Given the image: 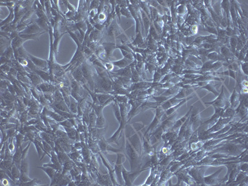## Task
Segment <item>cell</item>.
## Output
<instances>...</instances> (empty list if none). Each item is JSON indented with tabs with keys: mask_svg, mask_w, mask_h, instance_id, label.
Wrapping results in <instances>:
<instances>
[{
	"mask_svg": "<svg viewBox=\"0 0 248 186\" xmlns=\"http://www.w3.org/2000/svg\"><path fill=\"white\" fill-rule=\"evenodd\" d=\"M28 59H29L31 61L36 67L41 70H45L47 69L48 67V63L45 60H42L39 58L37 57H36L32 55L28 54Z\"/></svg>",
	"mask_w": 248,
	"mask_h": 186,
	"instance_id": "obj_3",
	"label": "cell"
},
{
	"mask_svg": "<svg viewBox=\"0 0 248 186\" xmlns=\"http://www.w3.org/2000/svg\"><path fill=\"white\" fill-rule=\"evenodd\" d=\"M27 119V112H24L23 113H22L21 117V121L22 122H25V120Z\"/></svg>",
	"mask_w": 248,
	"mask_h": 186,
	"instance_id": "obj_40",
	"label": "cell"
},
{
	"mask_svg": "<svg viewBox=\"0 0 248 186\" xmlns=\"http://www.w3.org/2000/svg\"><path fill=\"white\" fill-rule=\"evenodd\" d=\"M129 60H127L126 58H124L122 60H120V61L118 62H114V64H115V65L119 66L120 68H124L127 65V64L129 63Z\"/></svg>",
	"mask_w": 248,
	"mask_h": 186,
	"instance_id": "obj_27",
	"label": "cell"
},
{
	"mask_svg": "<svg viewBox=\"0 0 248 186\" xmlns=\"http://www.w3.org/2000/svg\"><path fill=\"white\" fill-rule=\"evenodd\" d=\"M30 143H31V142H30L29 143L28 145V146H27L24 150H22V159H26V156H27V155H28V151H29V147H30ZM22 159H21V160H22Z\"/></svg>",
	"mask_w": 248,
	"mask_h": 186,
	"instance_id": "obj_34",
	"label": "cell"
},
{
	"mask_svg": "<svg viewBox=\"0 0 248 186\" xmlns=\"http://www.w3.org/2000/svg\"><path fill=\"white\" fill-rule=\"evenodd\" d=\"M97 118V114L93 109V111L89 113V123L90 128H93L96 125Z\"/></svg>",
	"mask_w": 248,
	"mask_h": 186,
	"instance_id": "obj_16",
	"label": "cell"
},
{
	"mask_svg": "<svg viewBox=\"0 0 248 186\" xmlns=\"http://www.w3.org/2000/svg\"><path fill=\"white\" fill-rule=\"evenodd\" d=\"M13 48H12V47H8L6 50L4 52V54H2V56H5L6 58L7 59H10L11 57H12L13 54Z\"/></svg>",
	"mask_w": 248,
	"mask_h": 186,
	"instance_id": "obj_25",
	"label": "cell"
},
{
	"mask_svg": "<svg viewBox=\"0 0 248 186\" xmlns=\"http://www.w3.org/2000/svg\"><path fill=\"white\" fill-rule=\"evenodd\" d=\"M72 77H73L76 81L80 83L81 84H83L84 86L86 85L87 81L83 77L81 66H78L77 68H76L73 72V73H72Z\"/></svg>",
	"mask_w": 248,
	"mask_h": 186,
	"instance_id": "obj_6",
	"label": "cell"
},
{
	"mask_svg": "<svg viewBox=\"0 0 248 186\" xmlns=\"http://www.w3.org/2000/svg\"><path fill=\"white\" fill-rule=\"evenodd\" d=\"M41 31V28L37 25V23H31L22 32H20V35H29L39 33Z\"/></svg>",
	"mask_w": 248,
	"mask_h": 186,
	"instance_id": "obj_4",
	"label": "cell"
},
{
	"mask_svg": "<svg viewBox=\"0 0 248 186\" xmlns=\"http://www.w3.org/2000/svg\"><path fill=\"white\" fill-rule=\"evenodd\" d=\"M37 25L39 26V27L41 29H46L47 31H48V24H47V21H45L43 19L41 18H39L36 21Z\"/></svg>",
	"mask_w": 248,
	"mask_h": 186,
	"instance_id": "obj_23",
	"label": "cell"
},
{
	"mask_svg": "<svg viewBox=\"0 0 248 186\" xmlns=\"http://www.w3.org/2000/svg\"><path fill=\"white\" fill-rule=\"evenodd\" d=\"M26 76H28L30 79V81L35 86H38L39 85L42 83V79L39 75L34 73V72H30V73H27Z\"/></svg>",
	"mask_w": 248,
	"mask_h": 186,
	"instance_id": "obj_7",
	"label": "cell"
},
{
	"mask_svg": "<svg viewBox=\"0 0 248 186\" xmlns=\"http://www.w3.org/2000/svg\"><path fill=\"white\" fill-rule=\"evenodd\" d=\"M17 60L18 61V62L19 63V64H21V65L24 66H28V64H29L28 59L19 57Z\"/></svg>",
	"mask_w": 248,
	"mask_h": 186,
	"instance_id": "obj_32",
	"label": "cell"
},
{
	"mask_svg": "<svg viewBox=\"0 0 248 186\" xmlns=\"http://www.w3.org/2000/svg\"><path fill=\"white\" fill-rule=\"evenodd\" d=\"M55 135L56 136H58V137H59V138L68 136L66 132H64L62 130H59V129H58V130L55 131Z\"/></svg>",
	"mask_w": 248,
	"mask_h": 186,
	"instance_id": "obj_35",
	"label": "cell"
},
{
	"mask_svg": "<svg viewBox=\"0 0 248 186\" xmlns=\"http://www.w3.org/2000/svg\"><path fill=\"white\" fill-rule=\"evenodd\" d=\"M54 150L55 151L57 156H58L59 161L60 162V164L62 165V166L65 162L70 159L69 156H68L67 154L65 152V151L63 150V149L61 148L59 146L56 145L55 146Z\"/></svg>",
	"mask_w": 248,
	"mask_h": 186,
	"instance_id": "obj_5",
	"label": "cell"
},
{
	"mask_svg": "<svg viewBox=\"0 0 248 186\" xmlns=\"http://www.w3.org/2000/svg\"><path fill=\"white\" fill-rule=\"evenodd\" d=\"M79 153L78 152V151H76V152H73V153H70V154L69 155V157L70 158V159H73V160H78L79 158Z\"/></svg>",
	"mask_w": 248,
	"mask_h": 186,
	"instance_id": "obj_37",
	"label": "cell"
},
{
	"mask_svg": "<svg viewBox=\"0 0 248 186\" xmlns=\"http://www.w3.org/2000/svg\"><path fill=\"white\" fill-rule=\"evenodd\" d=\"M22 146L17 147L16 148V151H15V153H14L13 157V163L17 167H18L19 168H20V164L22 159Z\"/></svg>",
	"mask_w": 248,
	"mask_h": 186,
	"instance_id": "obj_8",
	"label": "cell"
},
{
	"mask_svg": "<svg viewBox=\"0 0 248 186\" xmlns=\"http://www.w3.org/2000/svg\"><path fill=\"white\" fill-rule=\"evenodd\" d=\"M70 95L71 96L73 97H74L75 99L77 101H78V102H79L80 101H81V96H80V95H79V93H78L77 92H76V91H75L74 90H73V89H71V93H70Z\"/></svg>",
	"mask_w": 248,
	"mask_h": 186,
	"instance_id": "obj_33",
	"label": "cell"
},
{
	"mask_svg": "<svg viewBox=\"0 0 248 186\" xmlns=\"http://www.w3.org/2000/svg\"><path fill=\"white\" fill-rule=\"evenodd\" d=\"M63 176L64 174H63L62 172L57 171L55 174L54 177H53V179L51 181L50 185H57V184L59 183V182L61 181V179H62Z\"/></svg>",
	"mask_w": 248,
	"mask_h": 186,
	"instance_id": "obj_18",
	"label": "cell"
},
{
	"mask_svg": "<svg viewBox=\"0 0 248 186\" xmlns=\"http://www.w3.org/2000/svg\"><path fill=\"white\" fill-rule=\"evenodd\" d=\"M37 179H34L31 181L27 182V183H19L17 184L18 185H26V186H34V185H39V184H37Z\"/></svg>",
	"mask_w": 248,
	"mask_h": 186,
	"instance_id": "obj_29",
	"label": "cell"
},
{
	"mask_svg": "<svg viewBox=\"0 0 248 186\" xmlns=\"http://www.w3.org/2000/svg\"><path fill=\"white\" fill-rule=\"evenodd\" d=\"M50 158H51V162L53 163V164H55L57 166H58L59 167H62V168H63L62 165L60 164L58 158V156H57L55 150H53L51 151Z\"/></svg>",
	"mask_w": 248,
	"mask_h": 186,
	"instance_id": "obj_21",
	"label": "cell"
},
{
	"mask_svg": "<svg viewBox=\"0 0 248 186\" xmlns=\"http://www.w3.org/2000/svg\"><path fill=\"white\" fill-rule=\"evenodd\" d=\"M74 162L71 161L70 159V160L67 161L65 162L63 165V170H62V174L64 175H66L67 173H70V171L74 167Z\"/></svg>",
	"mask_w": 248,
	"mask_h": 186,
	"instance_id": "obj_15",
	"label": "cell"
},
{
	"mask_svg": "<svg viewBox=\"0 0 248 186\" xmlns=\"http://www.w3.org/2000/svg\"><path fill=\"white\" fill-rule=\"evenodd\" d=\"M59 124L62 125L63 127H67V128H71L73 127L74 125L73 124L71 123V122L70 121V119H66L63 122H59Z\"/></svg>",
	"mask_w": 248,
	"mask_h": 186,
	"instance_id": "obj_30",
	"label": "cell"
},
{
	"mask_svg": "<svg viewBox=\"0 0 248 186\" xmlns=\"http://www.w3.org/2000/svg\"><path fill=\"white\" fill-rule=\"evenodd\" d=\"M45 113H46V115H48L52 118L53 120H56V122H63L65 120H66L62 116H61L60 114H58V113L56 112H52L50 111H49V110L45 109Z\"/></svg>",
	"mask_w": 248,
	"mask_h": 186,
	"instance_id": "obj_12",
	"label": "cell"
},
{
	"mask_svg": "<svg viewBox=\"0 0 248 186\" xmlns=\"http://www.w3.org/2000/svg\"><path fill=\"white\" fill-rule=\"evenodd\" d=\"M82 148H83V145H81V143L78 142V143H76L75 144V149L77 150H81Z\"/></svg>",
	"mask_w": 248,
	"mask_h": 186,
	"instance_id": "obj_39",
	"label": "cell"
},
{
	"mask_svg": "<svg viewBox=\"0 0 248 186\" xmlns=\"http://www.w3.org/2000/svg\"><path fill=\"white\" fill-rule=\"evenodd\" d=\"M11 174H12L13 181L15 182V183H17L19 181V178L21 176V171L19 168L14 164L12 168H11Z\"/></svg>",
	"mask_w": 248,
	"mask_h": 186,
	"instance_id": "obj_11",
	"label": "cell"
},
{
	"mask_svg": "<svg viewBox=\"0 0 248 186\" xmlns=\"http://www.w3.org/2000/svg\"><path fill=\"white\" fill-rule=\"evenodd\" d=\"M127 152L130 158V161L132 171H133V169L136 168L137 165L138 164V154L136 152V150L133 149V148L132 147V146L128 143L127 144Z\"/></svg>",
	"mask_w": 248,
	"mask_h": 186,
	"instance_id": "obj_2",
	"label": "cell"
},
{
	"mask_svg": "<svg viewBox=\"0 0 248 186\" xmlns=\"http://www.w3.org/2000/svg\"><path fill=\"white\" fill-rule=\"evenodd\" d=\"M99 147H100V149L102 151H106L107 150V145H106V142H104V141H103L102 140H100V141H99Z\"/></svg>",
	"mask_w": 248,
	"mask_h": 186,
	"instance_id": "obj_38",
	"label": "cell"
},
{
	"mask_svg": "<svg viewBox=\"0 0 248 186\" xmlns=\"http://www.w3.org/2000/svg\"><path fill=\"white\" fill-rule=\"evenodd\" d=\"M2 96L3 98L5 99V100L7 101L13 102L15 99L14 95H13L9 91H6V92L2 94Z\"/></svg>",
	"mask_w": 248,
	"mask_h": 186,
	"instance_id": "obj_24",
	"label": "cell"
},
{
	"mask_svg": "<svg viewBox=\"0 0 248 186\" xmlns=\"http://www.w3.org/2000/svg\"><path fill=\"white\" fill-rule=\"evenodd\" d=\"M38 168L41 169L42 171L46 173L47 174V176H48V177L50 179H51V181L53 179V178L54 177L56 173L57 172V171L55 170V169H53L51 167L49 166H38Z\"/></svg>",
	"mask_w": 248,
	"mask_h": 186,
	"instance_id": "obj_10",
	"label": "cell"
},
{
	"mask_svg": "<svg viewBox=\"0 0 248 186\" xmlns=\"http://www.w3.org/2000/svg\"><path fill=\"white\" fill-rule=\"evenodd\" d=\"M81 70L83 72V75L84 78H85L86 81L89 83V86L91 87V90H93L94 86V83L93 77L92 75V71H91L90 68L87 63L85 62H84L81 64Z\"/></svg>",
	"mask_w": 248,
	"mask_h": 186,
	"instance_id": "obj_1",
	"label": "cell"
},
{
	"mask_svg": "<svg viewBox=\"0 0 248 186\" xmlns=\"http://www.w3.org/2000/svg\"><path fill=\"white\" fill-rule=\"evenodd\" d=\"M105 15L104 14H100L99 15V19H101V20H102V19H105Z\"/></svg>",
	"mask_w": 248,
	"mask_h": 186,
	"instance_id": "obj_42",
	"label": "cell"
},
{
	"mask_svg": "<svg viewBox=\"0 0 248 186\" xmlns=\"http://www.w3.org/2000/svg\"><path fill=\"white\" fill-rule=\"evenodd\" d=\"M82 152H83L82 153L83 154V157H84V159H85V160L86 162H88L89 161V156H90L89 151L88 148H87L85 145L83 146Z\"/></svg>",
	"mask_w": 248,
	"mask_h": 186,
	"instance_id": "obj_26",
	"label": "cell"
},
{
	"mask_svg": "<svg viewBox=\"0 0 248 186\" xmlns=\"http://www.w3.org/2000/svg\"><path fill=\"white\" fill-rule=\"evenodd\" d=\"M13 18H14V14H13V11H11V13H10V14L9 15V16L7 17L6 19L5 20V21H2L1 22V27H3V25H5V24H7V23H9L10 22H11V21H12L13 19Z\"/></svg>",
	"mask_w": 248,
	"mask_h": 186,
	"instance_id": "obj_31",
	"label": "cell"
},
{
	"mask_svg": "<svg viewBox=\"0 0 248 186\" xmlns=\"http://www.w3.org/2000/svg\"><path fill=\"white\" fill-rule=\"evenodd\" d=\"M25 75H24V73H21V72L18 71L17 75V79H19V80L22 81V82L25 83H29L30 81L29 80V79L28 78H27L26 77H25Z\"/></svg>",
	"mask_w": 248,
	"mask_h": 186,
	"instance_id": "obj_28",
	"label": "cell"
},
{
	"mask_svg": "<svg viewBox=\"0 0 248 186\" xmlns=\"http://www.w3.org/2000/svg\"><path fill=\"white\" fill-rule=\"evenodd\" d=\"M14 165L13 160H7V159H3L1 161V169L5 171H11V168Z\"/></svg>",
	"mask_w": 248,
	"mask_h": 186,
	"instance_id": "obj_14",
	"label": "cell"
},
{
	"mask_svg": "<svg viewBox=\"0 0 248 186\" xmlns=\"http://www.w3.org/2000/svg\"><path fill=\"white\" fill-rule=\"evenodd\" d=\"M37 88L41 90L45 94L53 93L55 91V87L48 83H42V84L37 86Z\"/></svg>",
	"mask_w": 248,
	"mask_h": 186,
	"instance_id": "obj_9",
	"label": "cell"
},
{
	"mask_svg": "<svg viewBox=\"0 0 248 186\" xmlns=\"http://www.w3.org/2000/svg\"><path fill=\"white\" fill-rule=\"evenodd\" d=\"M71 89L74 90L75 91L77 92L79 94L81 93V89H80L81 88V85L79 84V82L76 81L73 77L71 79Z\"/></svg>",
	"mask_w": 248,
	"mask_h": 186,
	"instance_id": "obj_20",
	"label": "cell"
},
{
	"mask_svg": "<svg viewBox=\"0 0 248 186\" xmlns=\"http://www.w3.org/2000/svg\"><path fill=\"white\" fill-rule=\"evenodd\" d=\"M70 111L71 113L76 114V113H78L79 102L76 101L74 97H73L71 96V95L70 96Z\"/></svg>",
	"mask_w": 248,
	"mask_h": 186,
	"instance_id": "obj_13",
	"label": "cell"
},
{
	"mask_svg": "<svg viewBox=\"0 0 248 186\" xmlns=\"http://www.w3.org/2000/svg\"><path fill=\"white\" fill-rule=\"evenodd\" d=\"M19 169L21 173L26 174L29 175V165L28 163L26 161V159L21 160Z\"/></svg>",
	"mask_w": 248,
	"mask_h": 186,
	"instance_id": "obj_19",
	"label": "cell"
},
{
	"mask_svg": "<svg viewBox=\"0 0 248 186\" xmlns=\"http://www.w3.org/2000/svg\"><path fill=\"white\" fill-rule=\"evenodd\" d=\"M96 98L99 102H100L101 104H104L106 102L107 100L109 99V96L107 94H96Z\"/></svg>",
	"mask_w": 248,
	"mask_h": 186,
	"instance_id": "obj_22",
	"label": "cell"
},
{
	"mask_svg": "<svg viewBox=\"0 0 248 186\" xmlns=\"http://www.w3.org/2000/svg\"><path fill=\"white\" fill-rule=\"evenodd\" d=\"M1 71L4 72L5 73H9L11 68L7 64H1Z\"/></svg>",
	"mask_w": 248,
	"mask_h": 186,
	"instance_id": "obj_36",
	"label": "cell"
},
{
	"mask_svg": "<svg viewBox=\"0 0 248 186\" xmlns=\"http://www.w3.org/2000/svg\"><path fill=\"white\" fill-rule=\"evenodd\" d=\"M65 132L67 134L68 137L72 140H76V135H77V132H76V129L73 127L71 128H67V127H63Z\"/></svg>",
	"mask_w": 248,
	"mask_h": 186,
	"instance_id": "obj_17",
	"label": "cell"
},
{
	"mask_svg": "<svg viewBox=\"0 0 248 186\" xmlns=\"http://www.w3.org/2000/svg\"><path fill=\"white\" fill-rule=\"evenodd\" d=\"M98 3H99L98 1H92V4H91V9L96 8L97 5H98V4H97Z\"/></svg>",
	"mask_w": 248,
	"mask_h": 186,
	"instance_id": "obj_41",
	"label": "cell"
}]
</instances>
